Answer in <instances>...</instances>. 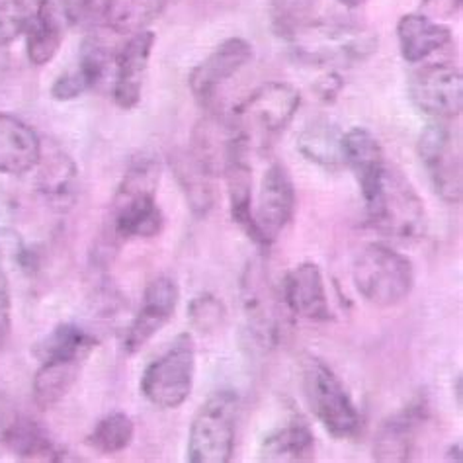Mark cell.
<instances>
[{
    "label": "cell",
    "mask_w": 463,
    "mask_h": 463,
    "mask_svg": "<svg viewBox=\"0 0 463 463\" xmlns=\"http://www.w3.org/2000/svg\"><path fill=\"white\" fill-rule=\"evenodd\" d=\"M161 168L153 156L131 161L112 202V231L121 241L151 239L161 233L165 215L156 203Z\"/></svg>",
    "instance_id": "6da1fadb"
},
{
    "label": "cell",
    "mask_w": 463,
    "mask_h": 463,
    "mask_svg": "<svg viewBox=\"0 0 463 463\" xmlns=\"http://www.w3.org/2000/svg\"><path fill=\"white\" fill-rule=\"evenodd\" d=\"M294 57L313 67H350L377 50V35L354 24L307 22L286 38Z\"/></svg>",
    "instance_id": "7a4b0ae2"
},
{
    "label": "cell",
    "mask_w": 463,
    "mask_h": 463,
    "mask_svg": "<svg viewBox=\"0 0 463 463\" xmlns=\"http://www.w3.org/2000/svg\"><path fill=\"white\" fill-rule=\"evenodd\" d=\"M352 279L364 301L373 307L392 309L411 296L414 266L407 254L383 242H372L354 260Z\"/></svg>",
    "instance_id": "3957f363"
},
{
    "label": "cell",
    "mask_w": 463,
    "mask_h": 463,
    "mask_svg": "<svg viewBox=\"0 0 463 463\" xmlns=\"http://www.w3.org/2000/svg\"><path fill=\"white\" fill-rule=\"evenodd\" d=\"M365 212L375 231L385 237L401 241L420 239L426 231V210L419 192L399 170L385 166L380 186L370 200Z\"/></svg>",
    "instance_id": "277c9868"
},
{
    "label": "cell",
    "mask_w": 463,
    "mask_h": 463,
    "mask_svg": "<svg viewBox=\"0 0 463 463\" xmlns=\"http://www.w3.org/2000/svg\"><path fill=\"white\" fill-rule=\"evenodd\" d=\"M239 411V395L229 389L207 397L190 424L186 448L190 463L231 461L235 452Z\"/></svg>",
    "instance_id": "5b68a950"
},
{
    "label": "cell",
    "mask_w": 463,
    "mask_h": 463,
    "mask_svg": "<svg viewBox=\"0 0 463 463\" xmlns=\"http://www.w3.org/2000/svg\"><path fill=\"white\" fill-rule=\"evenodd\" d=\"M301 94L286 82H266L233 108L231 119L249 147H266L296 118Z\"/></svg>",
    "instance_id": "8992f818"
},
{
    "label": "cell",
    "mask_w": 463,
    "mask_h": 463,
    "mask_svg": "<svg viewBox=\"0 0 463 463\" xmlns=\"http://www.w3.org/2000/svg\"><path fill=\"white\" fill-rule=\"evenodd\" d=\"M303 393L317 420L328 434L338 440L360 434L362 417L354 401L350 399L345 383L323 360L309 356L303 364Z\"/></svg>",
    "instance_id": "52a82bcc"
},
{
    "label": "cell",
    "mask_w": 463,
    "mask_h": 463,
    "mask_svg": "<svg viewBox=\"0 0 463 463\" xmlns=\"http://www.w3.org/2000/svg\"><path fill=\"white\" fill-rule=\"evenodd\" d=\"M196 373V343L188 333L178 335L165 354L153 360L141 377V393L156 409H178L186 403Z\"/></svg>",
    "instance_id": "ba28073f"
},
{
    "label": "cell",
    "mask_w": 463,
    "mask_h": 463,
    "mask_svg": "<svg viewBox=\"0 0 463 463\" xmlns=\"http://www.w3.org/2000/svg\"><path fill=\"white\" fill-rule=\"evenodd\" d=\"M241 303L252 345L260 350L274 348L279 343V331H282L284 299L278 296L262 260H250L242 272Z\"/></svg>",
    "instance_id": "9c48e42d"
},
{
    "label": "cell",
    "mask_w": 463,
    "mask_h": 463,
    "mask_svg": "<svg viewBox=\"0 0 463 463\" xmlns=\"http://www.w3.org/2000/svg\"><path fill=\"white\" fill-rule=\"evenodd\" d=\"M419 155L429 176L446 203L461 202V151L449 121H432L419 141Z\"/></svg>",
    "instance_id": "30bf717a"
},
{
    "label": "cell",
    "mask_w": 463,
    "mask_h": 463,
    "mask_svg": "<svg viewBox=\"0 0 463 463\" xmlns=\"http://www.w3.org/2000/svg\"><path fill=\"white\" fill-rule=\"evenodd\" d=\"M409 96L424 116L434 121H452L463 109V79L458 67L434 63L412 72Z\"/></svg>",
    "instance_id": "8fae6325"
},
{
    "label": "cell",
    "mask_w": 463,
    "mask_h": 463,
    "mask_svg": "<svg viewBox=\"0 0 463 463\" xmlns=\"http://www.w3.org/2000/svg\"><path fill=\"white\" fill-rule=\"evenodd\" d=\"M252 55V45L242 38H231L215 47V52L207 55L188 79L194 99L207 112H213L219 90L250 63Z\"/></svg>",
    "instance_id": "7c38bea8"
},
{
    "label": "cell",
    "mask_w": 463,
    "mask_h": 463,
    "mask_svg": "<svg viewBox=\"0 0 463 463\" xmlns=\"http://www.w3.org/2000/svg\"><path fill=\"white\" fill-rule=\"evenodd\" d=\"M296 213V188L288 168L274 163L266 170L260 184V196L254 223L259 229L260 247L268 249L284 233Z\"/></svg>",
    "instance_id": "4fadbf2b"
},
{
    "label": "cell",
    "mask_w": 463,
    "mask_h": 463,
    "mask_svg": "<svg viewBox=\"0 0 463 463\" xmlns=\"http://www.w3.org/2000/svg\"><path fill=\"white\" fill-rule=\"evenodd\" d=\"M426 420H429V401L419 395L380 424L373 440V459L380 463L411 461L419 432Z\"/></svg>",
    "instance_id": "5bb4252c"
},
{
    "label": "cell",
    "mask_w": 463,
    "mask_h": 463,
    "mask_svg": "<svg viewBox=\"0 0 463 463\" xmlns=\"http://www.w3.org/2000/svg\"><path fill=\"white\" fill-rule=\"evenodd\" d=\"M178 299L180 289L173 278L156 276L151 279L143 291L141 307L124 338V350L128 354H137L156 333L163 331V326L173 319Z\"/></svg>",
    "instance_id": "9a60e30c"
},
{
    "label": "cell",
    "mask_w": 463,
    "mask_h": 463,
    "mask_svg": "<svg viewBox=\"0 0 463 463\" xmlns=\"http://www.w3.org/2000/svg\"><path fill=\"white\" fill-rule=\"evenodd\" d=\"M282 299L286 309L301 319L325 323L333 317L323 272L315 262H301L291 268L282 282Z\"/></svg>",
    "instance_id": "2e32d148"
},
{
    "label": "cell",
    "mask_w": 463,
    "mask_h": 463,
    "mask_svg": "<svg viewBox=\"0 0 463 463\" xmlns=\"http://www.w3.org/2000/svg\"><path fill=\"white\" fill-rule=\"evenodd\" d=\"M155 47V33L143 30L133 33L116 57L114 100L119 108L133 109L141 100L143 80L147 75L149 59Z\"/></svg>",
    "instance_id": "e0dca14e"
},
{
    "label": "cell",
    "mask_w": 463,
    "mask_h": 463,
    "mask_svg": "<svg viewBox=\"0 0 463 463\" xmlns=\"http://www.w3.org/2000/svg\"><path fill=\"white\" fill-rule=\"evenodd\" d=\"M43 145L35 129L16 116L0 112V173L26 175L38 168Z\"/></svg>",
    "instance_id": "ac0fdd59"
},
{
    "label": "cell",
    "mask_w": 463,
    "mask_h": 463,
    "mask_svg": "<svg viewBox=\"0 0 463 463\" xmlns=\"http://www.w3.org/2000/svg\"><path fill=\"white\" fill-rule=\"evenodd\" d=\"M343 155L345 165L354 170L358 178L364 202L370 200L387 166L380 141L368 129L352 128L343 136Z\"/></svg>",
    "instance_id": "d6986e66"
},
{
    "label": "cell",
    "mask_w": 463,
    "mask_h": 463,
    "mask_svg": "<svg viewBox=\"0 0 463 463\" xmlns=\"http://www.w3.org/2000/svg\"><path fill=\"white\" fill-rule=\"evenodd\" d=\"M90 354H57L47 356L33 377V401L47 411L63 401L79 382L82 365Z\"/></svg>",
    "instance_id": "ffe728a7"
},
{
    "label": "cell",
    "mask_w": 463,
    "mask_h": 463,
    "mask_svg": "<svg viewBox=\"0 0 463 463\" xmlns=\"http://www.w3.org/2000/svg\"><path fill=\"white\" fill-rule=\"evenodd\" d=\"M259 459L266 463H307L315 459V436L309 424L294 417L268 432L259 448Z\"/></svg>",
    "instance_id": "44dd1931"
},
{
    "label": "cell",
    "mask_w": 463,
    "mask_h": 463,
    "mask_svg": "<svg viewBox=\"0 0 463 463\" xmlns=\"http://www.w3.org/2000/svg\"><path fill=\"white\" fill-rule=\"evenodd\" d=\"M397 38L403 59L409 63H420L452 43V32L424 14H407L397 24Z\"/></svg>",
    "instance_id": "7402d4cb"
},
{
    "label": "cell",
    "mask_w": 463,
    "mask_h": 463,
    "mask_svg": "<svg viewBox=\"0 0 463 463\" xmlns=\"http://www.w3.org/2000/svg\"><path fill=\"white\" fill-rule=\"evenodd\" d=\"M343 136L336 126L326 119H315L299 133L298 149L307 161L335 170L345 165Z\"/></svg>",
    "instance_id": "603a6c76"
},
{
    "label": "cell",
    "mask_w": 463,
    "mask_h": 463,
    "mask_svg": "<svg viewBox=\"0 0 463 463\" xmlns=\"http://www.w3.org/2000/svg\"><path fill=\"white\" fill-rule=\"evenodd\" d=\"M168 0H106V26L121 35H133L147 30L163 14Z\"/></svg>",
    "instance_id": "cb8c5ba5"
},
{
    "label": "cell",
    "mask_w": 463,
    "mask_h": 463,
    "mask_svg": "<svg viewBox=\"0 0 463 463\" xmlns=\"http://www.w3.org/2000/svg\"><path fill=\"white\" fill-rule=\"evenodd\" d=\"M10 448L14 449L16 456L28 461H67L71 459L65 449H61L47 432L42 429L40 424H35L28 419L18 420L14 426V430L10 432L8 440Z\"/></svg>",
    "instance_id": "d4e9b609"
},
{
    "label": "cell",
    "mask_w": 463,
    "mask_h": 463,
    "mask_svg": "<svg viewBox=\"0 0 463 463\" xmlns=\"http://www.w3.org/2000/svg\"><path fill=\"white\" fill-rule=\"evenodd\" d=\"M175 170L192 212L196 215H207V212L213 207V176L192 156L190 151L176 155Z\"/></svg>",
    "instance_id": "484cf974"
},
{
    "label": "cell",
    "mask_w": 463,
    "mask_h": 463,
    "mask_svg": "<svg viewBox=\"0 0 463 463\" xmlns=\"http://www.w3.org/2000/svg\"><path fill=\"white\" fill-rule=\"evenodd\" d=\"M96 338L77 325H59L53 331L42 338L33 348L38 360L57 354H90L96 348Z\"/></svg>",
    "instance_id": "4316f807"
},
{
    "label": "cell",
    "mask_w": 463,
    "mask_h": 463,
    "mask_svg": "<svg viewBox=\"0 0 463 463\" xmlns=\"http://www.w3.org/2000/svg\"><path fill=\"white\" fill-rule=\"evenodd\" d=\"M40 190L45 194V198L53 200L55 203H63L71 198L72 186H75V173L77 168L71 163V158L57 151L55 155H47V161L42 153L40 165Z\"/></svg>",
    "instance_id": "83f0119b"
},
{
    "label": "cell",
    "mask_w": 463,
    "mask_h": 463,
    "mask_svg": "<svg viewBox=\"0 0 463 463\" xmlns=\"http://www.w3.org/2000/svg\"><path fill=\"white\" fill-rule=\"evenodd\" d=\"M136 426L126 412H112L104 417L89 436V446L104 456L124 452L131 444Z\"/></svg>",
    "instance_id": "f1b7e54d"
},
{
    "label": "cell",
    "mask_w": 463,
    "mask_h": 463,
    "mask_svg": "<svg viewBox=\"0 0 463 463\" xmlns=\"http://www.w3.org/2000/svg\"><path fill=\"white\" fill-rule=\"evenodd\" d=\"M94 0H40L35 18L59 32H67L89 14Z\"/></svg>",
    "instance_id": "f546056e"
},
{
    "label": "cell",
    "mask_w": 463,
    "mask_h": 463,
    "mask_svg": "<svg viewBox=\"0 0 463 463\" xmlns=\"http://www.w3.org/2000/svg\"><path fill=\"white\" fill-rule=\"evenodd\" d=\"M319 0H270V18L278 35L289 38L298 28L311 22Z\"/></svg>",
    "instance_id": "4dcf8cb0"
},
{
    "label": "cell",
    "mask_w": 463,
    "mask_h": 463,
    "mask_svg": "<svg viewBox=\"0 0 463 463\" xmlns=\"http://www.w3.org/2000/svg\"><path fill=\"white\" fill-rule=\"evenodd\" d=\"M26 42H28V59L33 65H47L57 55L61 42H63L65 33L59 32L52 26H47L45 22L38 20L35 16H30L28 28H26Z\"/></svg>",
    "instance_id": "1f68e13d"
},
{
    "label": "cell",
    "mask_w": 463,
    "mask_h": 463,
    "mask_svg": "<svg viewBox=\"0 0 463 463\" xmlns=\"http://www.w3.org/2000/svg\"><path fill=\"white\" fill-rule=\"evenodd\" d=\"M188 317L192 326L202 335H213L222 331L227 321V309L222 299L212 294H202L190 301Z\"/></svg>",
    "instance_id": "d6a6232c"
},
{
    "label": "cell",
    "mask_w": 463,
    "mask_h": 463,
    "mask_svg": "<svg viewBox=\"0 0 463 463\" xmlns=\"http://www.w3.org/2000/svg\"><path fill=\"white\" fill-rule=\"evenodd\" d=\"M108 63L109 55L106 52V45L99 38H87L82 42L77 71L84 82L89 84V89H94L104 79Z\"/></svg>",
    "instance_id": "836d02e7"
},
{
    "label": "cell",
    "mask_w": 463,
    "mask_h": 463,
    "mask_svg": "<svg viewBox=\"0 0 463 463\" xmlns=\"http://www.w3.org/2000/svg\"><path fill=\"white\" fill-rule=\"evenodd\" d=\"M30 12L24 0H0V47L16 42L26 32Z\"/></svg>",
    "instance_id": "e575fe53"
},
{
    "label": "cell",
    "mask_w": 463,
    "mask_h": 463,
    "mask_svg": "<svg viewBox=\"0 0 463 463\" xmlns=\"http://www.w3.org/2000/svg\"><path fill=\"white\" fill-rule=\"evenodd\" d=\"M89 89V84L84 82V79L79 75V71H71L67 72V75H61L55 84L52 87V96L55 100H61V102H67V100H72L77 99V96L84 94Z\"/></svg>",
    "instance_id": "d590c367"
},
{
    "label": "cell",
    "mask_w": 463,
    "mask_h": 463,
    "mask_svg": "<svg viewBox=\"0 0 463 463\" xmlns=\"http://www.w3.org/2000/svg\"><path fill=\"white\" fill-rule=\"evenodd\" d=\"M10 328H12L10 286H8V278H6V272L3 268V262H0V346H3L8 340Z\"/></svg>",
    "instance_id": "8d00e7d4"
},
{
    "label": "cell",
    "mask_w": 463,
    "mask_h": 463,
    "mask_svg": "<svg viewBox=\"0 0 463 463\" xmlns=\"http://www.w3.org/2000/svg\"><path fill=\"white\" fill-rule=\"evenodd\" d=\"M18 420H20V414L14 403H12L5 393H0V442L8 440V436L12 430H14Z\"/></svg>",
    "instance_id": "74e56055"
},
{
    "label": "cell",
    "mask_w": 463,
    "mask_h": 463,
    "mask_svg": "<svg viewBox=\"0 0 463 463\" xmlns=\"http://www.w3.org/2000/svg\"><path fill=\"white\" fill-rule=\"evenodd\" d=\"M461 6V0H422V12L420 14L429 16L432 20L454 16Z\"/></svg>",
    "instance_id": "f35d334b"
},
{
    "label": "cell",
    "mask_w": 463,
    "mask_h": 463,
    "mask_svg": "<svg viewBox=\"0 0 463 463\" xmlns=\"http://www.w3.org/2000/svg\"><path fill=\"white\" fill-rule=\"evenodd\" d=\"M340 89H343V80H340L336 72H331V75H326L317 82V94H319V99L325 102L335 100Z\"/></svg>",
    "instance_id": "ab89813d"
},
{
    "label": "cell",
    "mask_w": 463,
    "mask_h": 463,
    "mask_svg": "<svg viewBox=\"0 0 463 463\" xmlns=\"http://www.w3.org/2000/svg\"><path fill=\"white\" fill-rule=\"evenodd\" d=\"M340 5H345V6H348V8H354V6H360L364 0H338Z\"/></svg>",
    "instance_id": "60d3db41"
},
{
    "label": "cell",
    "mask_w": 463,
    "mask_h": 463,
    "mask_svg": "<svg viewBox=\"0 0 463 463\" xmlns=\"http://www.w3.org/2000/svg\"><path fill=\"white\" fill-rule=\"evenodd\" d=\"M456 395H458V405L461 407V375L456 377Z\"/></svg>",
    "instance_id": "b9f144b4"
}]
</instances>
